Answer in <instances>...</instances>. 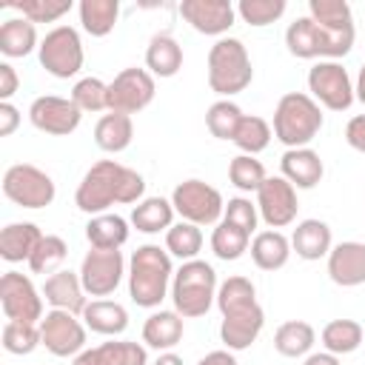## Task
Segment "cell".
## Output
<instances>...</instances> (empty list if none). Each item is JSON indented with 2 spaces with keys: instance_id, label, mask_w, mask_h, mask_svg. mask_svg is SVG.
<instances>
[{
  "instance_id": "681fc988",
  "label": "cell",
  "mask_w": 365,
  "mask_h": 365,
  "mask_svg": "<svg viewBox=\"0 0 365 365\" xmlns=\"http://www.w3.org/2000/svg\"><path fill=\"white\" fill-rule=\"evenodd\" d=\"M20 86V77L11 63H0V103H11L14 91Z\"/></svg>"
},
{
  "instance_id": "9a60e30c",
  "label": "cell",
  "mask_w": 365,
  "mask_h": 365,
  "mask_svg": "<svg viewBox=\"0 0 365 365\" xmlns=\"http://www.w3.org/2000/svg\"><path fill=\"white\" fill-rule=\"evenodd\" d=\"M125 259L123 251H100V248H88L83 262H80V282L86 288V294L91 297H108L117 291V285L125 277Z\"/></svg>"
},
{
  "instance_id": "ee69618b",
  "label": "cell",
  "mask_w": 365,
  "mask_h": 365,
  "mask_svg": "<svg viewBox=\"0 0 365 365\" xmlns=\"http://www.w3.org/2000/svg\"><path fill=\"white\" fill-rule=\"evenodd\" d=\"M11 9H17L26 20H31V23H54V20H60L63 14H68L71 11V0H14V3H9Z\"/></svg>"
},
{
  "instance_id": "f907efd6",
  "label": "cell",
  "mask_w": 365,
  "mask_h": 365,
  "mask_svg": "<svg viewBox=\"0 0 365 365\" xmlns=\"http://www.w3.org/2000/svg\"><path fill=\"white\" fill-rule=\"evenodd\" d=\"M20 125V111L11 103H0V137H11Z\"/></svg>"
},
{
  "instance_id": "7c38bea8",
  "label": "cell",
  "mask_w": 365,
  "mask_h": 365,
  "mask_svg": "<svg viewBox=\"0 0 365 365\" xmlns=\"http://www.w3.org/2000/svg\"><path fill=\"white\" fill-rule=\"evenodd\" d=\"M154 91H157V83L148 68H123L108 83V111L131 117L151 106Z\"/></svg>"
},
{
  "instance_id": "d6a6232c",
  "label": "cell",
  "mask_w": 365,
  "mask_h": 365,
  "mask_svg": "<svg viewBox=\"0 0 365 365\" xmlns=\"http://www.w3.org/2000/svg\"><path fill=\"white\" fill-rule=\"evenodd\" d=\"M34 48H40V40H37V29L31 20L26 17H9L3 20L0 26V51L6 57H26L31 54Z\"/></svg>"
},
{
  "instance_id": "603a6c76",
  "label": "cell",
  "mask_w": 365,
  "mask_h": 365,
  "mask_svg": "<svg viewBox=\"0 0 365 365\" xmlns=\"http://www.w3.org/2000/svg\"><path fill=\"white\" fill-rule=\"evenodd\" d=\"M279 171L294 188H314L322 180L325 165L314 148H285L279 160Z\"/></svg>"
},
{
  "instance_id": "4dcf8cb0",
  "label": "cell",
  "mask_w": 365,
  "mask_h": 365,
  "mask_svg": "<svg viewBox=\"0 0 365 365\" xmlns=\"http://www.w3.org/2000/svg\"><path fill=\"white\" fill-rule=\"evenodd\" d=\"M174 205L165 197H143L131 211V225L143 234H160L174 225Z\"/></svg>"
},
{
  "instance_id": "f6af8a7d",
  "label": "cell",
  "mask_w": 365,
  "mask_h": 365,
  "mask_svg": "<svg viewBox=\"0 0 365 365\" xmlns=\"http://www.w3.org/2000/svg\"><path fill=\"white\" fill-rule=\"evenodd\" d=\"M237 14L242 17V23L262 29L268 23H277L285 14V0H240Z\"/></svg>"
},
{
  "instance_id": "8fae6325",
  "label": "cell",
  "mask_w": 365,
  "mask_h": 365,
  "mask_svg": "<svg viewBox=\"0 0 365 365\" xmlns=\"http://www.w3.org/2000/svg\"><path fill=\"white\" fill-rule=\"evenodd\" d=\"M285 46L299 60H339L351 51V46L339 43L311 17H297L285 29Z\"/></svg>"
},
{
  "instance_id": "4fadbf2b",
  "label": "cell",
  "mask_w": 365,
  "mask_h": 365,
  "mask_svg": "<svg viewBox=\"0 0 365 365\" xmlns=\"http://www.w3.org/2000/svg\"><path fill=\"white\" fill-rule=\"evenodd\" d=\"M43 291L34 288L31 277L20 274V271H6L0 277V308L6 314V319H17V322H37L46 317L43 314Z\"/></svg>"
},
{
  "instance_id": "816d5d0a",
  "label": "cell",
  "mask_w": 365,
  "mask_h": 365,
  "mask_svg": "<svg viewBox=\"0 0 365 365\" xmlns=\"http://www.w3.org/2000/svg\"><path fill=\"white\" fill-rule=\"evenodd\" d=\"M197 365H240L237 362V356H234V351H228V348H220V351H208Z\"/></svg>"
},
{
  "instance_id": "836d02e7",
  "label": "cell",
  "mask_w": 365,
  "mask_h": 365,
  "mask_svg": "<svg viewBox=\"0 0 365 365\" xmlns=\"http://www.w3.org/2000/svg\"><path fill=\"white\" fill-rule=\"evenodd\" d=\"M80 26L91 37H106L114 31V23L120 17V3L117 0H80Z\"/></svg>"
},
{
  "instance_id": "4316f807",
  "label": "cell",
  "mask_w": 365,
  "mask_h": 365,
  "mask_svg": "<svg viewBox=\"0 0 365 365\" xmlns=\"http://www.w3.org/2000/svg\"><path fill=\"white\" fill-rule=\"evenodd\" d=\"M83 322L100 336H120L128 328V311L114 299H91L83 308Z\"/></svg>"
},
{
  "instance_id": "db71d44e",
  "label": "cell",
  "mask_w": 365,
  "mask_h": 365,
  "mask_svg": "<svg viewBox=\"0 0 365 365\" xmlns=\"http://www.w3.org/2000/svg\"><path fill=\"white\" fill-rule=\"evenodd\" d=\"M302 365H342L336 354H328V351H317V354H308L302 359Z\"/></svg>"
},
{
  "instance_id": "e0dca14e",
  "label": "cell",
  "mask_w": 365,
  "mask_h": 365,
  "mask_svg": "<svg viewBox=\"0 0 365 365\" xmlns=\"http://www.w3.org/2000/svg\"><path fill=\"white\" fill-rule=\"evenodd\" d=\"M29 120L37 131L51 134V137H66L77 131L83 111L74 106L71 97H57V94H43L29 106Z\"/></svg>"
},
{
  "instance_id": "5b68a950",
  "label": "cell",
  "mask_w": 365,
  "mask_h": 365,
  "mask_svg": "<svg viewBox=\"0 0 365 365\" xmlns=\"http://www.w3.org/2000/svg\"><path fill=\"white\" fill-rule=\"evenodd\" d=\"M217 271L205 259H188L174 271L171 279V302L182 319H194L208 314L217 302Z\"/></svg>"
},
{
  "instance_id": "8992f818",
  "label": "cell",
  "mask_w": 365,
  "mask_h": 365,
  "mask_svg": "<svg viewBox=\"0 0 365 365\" xmlns=\"http://www.w3.org/2000/svg\"><path fill=\"white\" fill-rule=\"evenodd\" d=\"M254 80L248 48L237 37H220L208 51V86L222 100L245 91Z\"/></svg>"
},
{
  "instance_id": "6da1fadb",
  "label": "cell",
  "mask_w": 365,
  "mask_h": 365,
  "mask_svg": "<svg viewBox=\"0 0 365 365\" xmlns=\"http://www.w3.org/2000/svg\"><path fill=\"white\" fill-rule=\"evenodd\" d=\"M145 194V180L143 174H137L134 168L117 163V160H100L94 163L77 191H74V205L88 214V217H97V214H106L111 205H131V202H140Z\"/></svg>"
},
{
  "instance_id": "7402d4cb",
  "label": "cell",
  "mask_w": 365,
  "mask_h": 365,
  "mask_svg": "<svg viewBox=\"0 0 365 365\" xmlns=\"http://www.w3.org/2000/svg\"><path fill=\"white\" fill-rule=\"evenodd\" d=\"M334 248V237H331V225L322 222V220H299L294 234H291V251L299 257V259H322L328 257Z\"/></svg>"
},
{
  "instance_id": "ac0fdd59",
  "label": "cell",
  "mask_w": 365,
  "mask_h": 365,
  "mask_svg": "<svg viewBox=\"0 0 365 365\" xmlns=\"http://www.w3.org/2000/svg\"><path fill=\"white\" fill-rule=\"evenodd\" d=\"M182 20L208 37H222L237 17V6L231 0H182L180 3Z\"/></svg>"
},
{
  "instance_id": "8d00e7d4",
  "label": "cell",
  "mask_w": 365,
  "mask_h": 365,
  "mask_svg": "<svg viewBox=\"0 0 365 365\" xmlns=\"http://www.w3.org/2000/svg\"><path fill=\"white\" fill-rule=\"evenodd\" d=\"M248 245H251V234H245L242 228H237L225 220H220L211 231V251H214L217 259L234 262L248 251Z\"/></svg>"
},
{
  "instance_id": "cb8c5ba5",
  "label": "cell",
  "mask_w": 365,
  "mask_h": 365,
  "mask_svg": "<svg viewBox=\"0 0 365 365\" xmlns=\"http://www.w3.org/2000/svg\"><path fill=\"white\" fill-rule=\"evenodd\" d=\"M128 220L120 217V214H97L86 222V240L91 248H100V251H120L125 242H128Z\"/></svg>"
},
{
  "instance_id": "3957f363",
  "label": "cell",
  "mask_w": 365,
  "mask_h": 365,
  "mask_svg": "<svg viewBox=\"0 0 365 365\" xmlns=\"http://www.w3.org/2000/svg\"><path fill=\"white\" fill-rule=\"evenodd\" d=\"M125 277H128V297L140 308H160L174 279L171 254L154 242H145L131 254Z\"/></svg>"
},
{
  "instance_id": "f35d334b",
  "label": "cell",
  "mask_w": 365,
  "mask_h": 365,
  "mask_svg": "<svg viewBox=\"0 0 365 365\" xmlns=\"http://www.w3.org/2000/svg\"><path fill=\"white\" fill-rule=\"evenodd\" d=\"M242 117H245V114H242V108H240L237 103H231V100H217V103H211L208 111H205V128H208L211 137H217V140H234V134H237Z\"/></svg>"
},
{
  "instance_id": "f1b7e54d",
  "label": "cell",
  "mask_w": 365,
  "mask_h": 365,
  "mask_svg": "<svg viewBox=\"0 0 365 365\" xmlns=\"http://www.w3.org/2000/svg\"><path fill=\"white\" fill-rule=\"evenodd\" d=\"M134 140V123L128 114H117V111H108L97 120L94 125V143L100 151L106 154H120L131 145Z\"/></svg>"
},
{
  "instance_id": "7bdbcfd3",
  "label": "cell",
  "mask_w": 365,
  "mask_h": 365,
  "mask_svg": "<svg viewBox=\"0 0 365 365\" xmlns=\"http://www.w3.org/2000/svg\"><path fill=\"white\" fill-rule=\"evenodd\" d=\"M71 100L74 106L86 114V111H108V83H103L100 77H83L74 83L71 88Z\"/></svg>"
},
{
  "instance_id": "52a82bcc",
  "label": "cell",
  "mask_w": 365,
  "mask_h": 365,
  "mask_svg": "<svg viewBox=\"0 0 365 365\" xmlns=\"http://www.w3.org/2000/svg\"><path fill=\"white\" fill-rule=\"evenodd\" d=\"M3 194L14 205L37 211V208H46L54 202L57 185L43 168H37L31 163H17V165H9L3 174Z\"/></svg>"
},
{
  "instance_id": "ab89813d",
  "label": "cell",
  "mask_w": 365,
  "mask_h": 365,
  "mask_svg": "<svg viewBox=\"0 0 365 365\" xmlns=\"http://www.w3.org/2000/svg\"><path fill=\"white\" fill-rule=\"evenodd\" d=\"M228 180L234 188H240L242 194H257L259 185L268 180L265 174V165L251 157V154H237L231 163H228Z\"/></svg>"
},
{
  "instance_id": "ffe728a7",
  "label": "cell",
  "mask_w": 365,
  "mask_h": 365,
  "mask_svg": "<svg viewBox=\"0 0 365 365\" xmlns=\"http://www.w3.org/2000/svg\"><path fill=\"white\" fill-rule=\"evenodd\" d=\"M43 297L51 308L71 311V314H83V308L88 305L86 302V288L80 282V271H68V268H60L51 277H46Z\"/></svg>"
},
{
  "instance_id": "74e56055",
  "label": "cell",
  "mask_w": 365,
  "mask_h": 365,
  "mask_svg": "<svg viewBox=\"0 0 365 365\" xmlns=\"http://www.w3.org/2000/svg\"><path fill=\"white\" fill-rule=\"evenodd\" d=\"M271 137H274V128L268 125V120H262V117H257V114H245L231 143L240 148V154H251V157H257L259 151L268 148Z\"/></svg>"
},
{
  "instance_id": "277c9868",
  "label": "cell",
  "mask_w": 365,
  "mask_h": 365,
  "mask_svg": "<svg viewBox=\"0 0 365 365\" xmlns=\"http://www.w3.org/2000/svg\"><path fill=\"white\" fill-rule=\"evenodd\" d=\"M322 106L305 91H288L274 108V137L285 148H308V143L322 131Z\"/></svg>"
},
{
  "instance_id": "7a4b0ae2",
  "label": "cell",
  "mask_w": 365,
  "mask_h": 365,
  "mask_svg": "<svg viewBox=\"0 0 365 365\" xmlns=\"http://www.w3.org/2000/svg\"><path fill=\"white\" fill-rule=\"evenodd\" d=\"M217 308L222 314L220 339L228 351H245L257 342L265 325V311L257 302V288L248 277H228L217 288Z\"/></svg>"
},
{
  "instance_id": "d4e9b609",
  "label": "cell",
  "mask_w": 365,
  "mask_h": 365,
  "mask_svg": "<svg viewBox=\"0 0 365 365\" xmlns=\"http://www.w3.org/2000/svg\"><path fill=\"white\" fill-rule=\"evenodd\" d=\"M43 240V231L34 222H9L0 231V257L6 262H29Z\"/></svg>"
},
{
  "instance_id": "e575fe53",
  "label": "cell",
  "mask_w": 365,
  "mask_h": 365,
  "mask_svg": "<svg viewBox=\"0 0 365 365\" xmlns=\"http://www.w3.org/2000/svg\"><path fill=\"white\" fill-rule=\"evenodd\" d=\"M319 339H322V348H325L328 354L345 356V354H354V351L362 345L365 334H362V325H359L356 319H331V322L322 328Z\"/></svg>"
},
{
  "instance_id": "2e32d148",
  "label": "cell",
  "mask_w": 365,
  "mask_h": 365,
  "mask_svg": "<svg viewBox=\"0 0 365 365\" xmlns=\"http://www.w3.org/2000/svg\"><path fill=\"white\" fill-rule=\"evenodd\" d=\"M257 211H259V220L279 231L285 225H291L297 220V211H299V202H297V188L279 174V177H268L259 191H257Z\"/></svg>"
},
{
  "instance_id": "b9f144b4",
  "label": "cell",
  "mask_w": 365,
  "mask_h": 365,
  "mask_svg": "<svg viewBox=\"0 0 365 365\" xmlns=\"http://www.w3.org/2000/svg\"><path fill=\"white\" fill-rule=\"evenodd\" d=\"M3 348L14 356H26L31 354L37 345H40V325L37 322H17V319H9L3 325Z\"/></svg>"
},
{
  "instance_id": "1f68e13d",
  "label": "cell",
  "mask_w": 365,
  "mask_h": 365,
  "mask_svg": "<svg viewBox=\"0 0 365 365\" xmlns=\"http://www.w3.org/2000/svg\"><path fill=\"white\" fill-rule=\"evenodd\" d=\"M317 342V331L311 322L305 319H288L277 328L274 334V348L277 354L288 356V359H299V356H308L311 348Z\"/></svg>"
},
{
  "instance_id": "f546056e",
  "label": "cell",
  "mask_w": 365,
  "mask_h": 365,
  "mask_svg": "<svg viewBox=\"0 0 365 365\" xmlns=\"http://www.w3.org/2000/svg\"><path fill=\"white\" fill-rule=\"evenodd\" d=\"M145 68L154 77H174L182 68V46L171 34H154L145 48Z\"/></svg>"
},
{
  "instance_id": "9f6ffc18",
  "label": "cell",
  "mask_w": 365,
  "mask_h": 365,
  "mask_svg": "<svg viewBox=\"0 0 365 365\" xmlns=\"http://www.w3.org/2000/svg\"><path fill=\"white\" fill-rule=\"evenodd\" d=\"M151 365H182V356H177L174 351H163Z\"/></svg>"
},
{
  "instance_id": "83f0119b",
  "label": "cell",
  "mask_w": 365,
  "mask_h": 365,
  "mask_svg": "<svg viewBox=\"0 0 365 365\" xmlns=\"http://www.w3.org/2000/svg\"><path fill=\"white\" fill-rule=\"evenodd\" d=\"M182 331H185V325H182V317L171 308V311H154L145 322H143V342L148 345V348H154V351H171L180 339H182Z\"/></svg>"
},
{
  "instance_id": "9c48e42d",
  "label": "cell",
  "mask_w": 365,
  "mask_h": 365,
  "mask_svg": "<svg viewBox=\"0 0 365 365\" xmlns=\"http://www.w3.org/2000/svg\"><path fill=\"white\" fill-rule=\"evenodd\" d=\"M171 205L180 214V220L194 222V225H217L225 214V200L222 194L202 182V180H182L171 191Z\"/></svg>"
},
{
  "instance_id": "484cf974",
  "label": "cell",
  "mask_w": 365,
  "mask_h": 365,
  "mask_svg": "<svg viewBox=\"0 0 365 365\" xmlns=\"http://www.w3.org/2000/svg\"><path fill=\"white\" fill-rule=\"evenodd\" d=\"M251 259L259 271H279L288 259H291V240L282 234V231H257L254 240H251Z\"/></svg>"
},
{
  "instance_id": "11a10c76",
  "label": "cell",
  "mask_w": 365,
  "mask_h": 365,
  "mask_svg": "<svg viewBox=\"0 0 365 365\" xmlns=\"http://www.w3.org/2000/svg\"><path fill=\"white\" fill-rule=\"evenodd\" d=\"M354 94H356V100L365 106V63L359 66V74H356V83H354Z\"/></svg>"
},
{
  "instance_id": "60d3db41",
  "label": "cell",
  "mask_w": 365,
  "mask_h": 365,
  "mask_svg": "<svg viewBox=\"0 0 365 365\" xmlns=\"http://www.w3.org/2000/svg\"><path fill=\"white\" fill-rule=\"evenodd\" d=\"M68 257V245H66V240L63 237H57V234H43V240H40V245H37V251L31 254V259H29V268H31V274H54V271H60V265H63V259Z\"/></svg>"
},
{
  "instance_id": "7dc6e473",
  "label": "cell",
  "mask_w": 365,
  "mask_h": 365,
  "mask_svg": "<svg viewBox=\"0 0 365 365\" xmlns=\"http://www.w3.org/2000/svg\"><path fill=\"white\" fill-rule=\"evenodd\" d=\"M225 222L242 228L245 234H254L257 231V222H259V211H257V202L251 197H231L225 202V214H222Z\"/></svg>"
},
{
  "instance_id": "44dd1931",
  "label": "cell",
  "mask_w": 365,
  "mask_h": 365,
  "mask_svg": "<svg viewBox=\"0 0 365 365\" xmlns=\"http://www.w3.org/2000/svg\"><path fill=\"white\" fill-rule=\"evenodd\" d=\"M308 17L319 23L328 34H334L336 40L354 48V37H356L354 11L345 0H308Z\"/></svg>"
},
{
  "instance_id": "30bf717a",
  "label": "cell",
  "mask_w": 365,
  "mask_h": 365,
  "mask_svg": "<svg viewBox=\"0 0 365 365\" xmlns=\"http://www.w3.org/2000/svg\"><path fill=\"white\" fill-rule=\"evenodd\" d=\"M308 91L311 97L328 111H348L356 100L354 80L348 68L336 60H317L308 71Z\"/></svg>"
},
{
  "instance_id": "d6986e66",
  "label": "cell",
  "mask_w": 365,
  "mask_h": 365,
  "mask_svg": "<svg viewBox=\"0 0 365 365\" xmlns=\"http://www.w3.org/2000/svg\"><path fill=\"white\" fill-rule=\"evenodd\" d=\"M325 259H328V277L334 285H342V288L365 285V242L345 240L334 245Z\"/></svg>"
},
{
  "instance_id": "d590c367",
  "label": "cell",
  "mask_w": 365,
  "mask_h": 365,
  "mask_svg": "<svg viewBox=\"0 0 365 365\" xmlns=\"http://www.w3.org/2000/svg\"><path fill=\"white\" fill-rule=\"evenodd\" d=\"M165 251L171 257H177L180 262H188V259H197V254L202 251V231L200 225L194 222H174L168 231H165Z\"/></svg>"
},
{
  "instance_id": "bcb514c9",
  "label": "cell",
  "mask_w": 365,
  "mask_h": 365,
  "mask_svg": "<svg viewBox=\"0 0 365 365\" xmlns=\"http://www.w3.org/2000/svg\"><path fill=\"white\" fill-rule=\"evenodd\" d=\"M103 356H106V365H148V351L145 345L140 342H131V339H111V342H103L100 345Z\"/></svg>"
},
{
  "instance_id": "ba28073f",
  "label": "cell",
  "mask_w": 365,
  "mask_h": 365,
  "mask_svg": "<svg viewBox=\"0 0 365 365\" xmlns=\"http://www.w3.org/2000/svg\"><path fill=\"white\" fill-rule=\"evenodd\" d=\"M37 57H40V66L57 77V80H68L74 77L80 68H83V40H80V31L74 26H54L51 31H46V37L40 40V48H37Z\"/></svg>"
},
{
  "instance_id": "f5cc1de1",
  "label": "cell",
  "mask_w": 365,
  "mask_h": 365,
  "mask_svg": "<svg viewBox=\"0 0 365 365\" xmlns=\"http://www.w3.org/2000/svg\"><path fill=\"white\" fill-rule=\"evenodd\" d=\"M71 365H106V356H103V351H100V345H97V348L80 351V354L71 359Z\"/></svg>"
},
{
  "instance_id": "5bb4252c",
  "label": "cell",
  "mask_w": 365,
  "mask_h": 365,
  "mask_svg": "<svg viewBox=\"0 0 365 365\" xmlns=\"http://www.w3.org/2000/svg\"><path fill=\"white\" fill-rule=\"evenodd\" d=\"M86 322L77 319L71 311H46L40 319V345H46L48 354L54 356H77L86 351Z\"/></svg>"
},
{
  "instance_id": "c3c4849f",
  "label": "cell",
  "mask_w": 365,
  "mask_h": 365,
  "mask_svg": "<svg viewBox=\"0 0 365 365\" xmlns=\"http://www.w3.org/2000/svg\"><path fill=\"white\" fill-rule=\"evenodd\" d=\"M345 143L354 151L365 154V114H356V117L348 120V125H345Z\"/></svg>"
}]
</instances>
